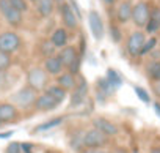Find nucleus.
Returning <instances> with one entry per match:
<instances>
[{"label":"nucleus","instance_id":"nucleus-1","mask_svg":"<svg viewBox=\"0 0 160 153\" xmlns=\"http://www.w3.org/2000/svg\"><path fill=\"white\" fill-rule=\"evenodd\" d=\"M36 92L33 89H30L28 85L18 90L14 95H11V104H14L16 107L19 109H32L35 106V101H36Z\"/></svg>","mask_w":160,"mask_h":153},{"label":"nucleus","instance_id":"nucleus-2","mask_svg":"<svg viewBox=\"0 0 160 153\" xmlns=\"http://www.w3.org/2000/svg\"><path fill=\"white\" fill-rule=\"evenodd\" d=\"M47 79L49 76L44 71V68H32L27 74V84L30 89H33L35 92H41L47 87Z\"/></svg>","mask_w":160,"mask_h":153},{"label":"nucleus","instance_id":"nucleus-3","mask_svg":"<svg viewBox=\"0 0 160 153\" xmlns=\"http://www.w3.org/2000/svg\"><path fill=\"white\" fill-rule=\"evenodd\" d=\"M108 142L110 139L101 131H98L96 128L83 133V148H105Z\"/></svg>","mask_w":160,"mask_h":153},{"label":"nucleus","instance_id":"nucleus-4","mask_svg":"<svg viewBox=\"0 0 160 153\" xmlns=\"http://www.w3.org/2000/svg\"><path fill=\"white\" fill-rule=\"evenodd\" d=\"M21 46V36L16 32H3L0 33V52L2 54H13Z\"/></svg>","mask_w":160,"mask_h":153},{"label":"nucleus","instance_id":"nucleus-5","mask_svg":"<svg viewBox=\"0 0 160 153\" xmlns=\"http://www.w3.org/2000/svg\"><path fill=\"white\" fill-rule=\"evenodd\" d=\"M149 14H151L149 5L146 2H138L135 7H132V16H130V19L133 21V24L137 27H146V24L149 21Z\"/></svg>","mask_w":160,"mask_h":153},{"label":"nucleus","instance_id":"nucleus-6","mask_svg":"<svg viewBox=\"0 0 160 153\" xmlns=\"http://www.w3.org/2000/svg\"><path fill=\"white\" fill-rule=\"evenodd\" d=\"M87 95H88V82L83 78H80L78 82L74 87L72 95H71V107L82 106L85 103V100H87Z\"/></svg>","mask_w":160,"mask_h":153},{"label":"nucleus","instance_id":"nucleus-7","mask_svg":"<svg viewBox=\"0 0 160 153\" xmlns=\"http://www.w3.org/2000/svg\"><path fill=\"white\" fill-rule=\"evenodd\" d=\"M0 11H2L3 18L7 19V22L13 27H19L22 24V13H19L18 10H14L8 0H0Z\"/></svg>","mask_w":160,"mask_h":153},{"label":"nucleus","instance_id":"nucleus-8","mask_svg":"<svg viewBox=\"0 0 160 153\" xmlns=\"http://www.w3.org/2000/svg\"><path fill=\"white\" fill-rule=\"evenodd\" d=\"M144 41H146V36H144L143 32H140V30L133 32L129 36V40H127V52H129V55L130 57H138Z\"/></svg>","mask_w":160,"mask_h":153},{"label":"nucleus","instance_id":"nucleus-9","mask_svg":"<svg viewBox=\"0 0 160 153\" xmlns=\"http://www.w3.org/2000/svg\"><path fill=\"white\" fill-rule=\"evenodd\" d=\"M60 14H61V21H63V24H64L66 29H71V30L77 29L78 19L74 14V11L71 10L69 3H66V2H61L60 3Z\"/></svg>","mask_w":160,"mask_h":153},{"label":"nucleus","instance_id":"nucleus-10","mask_svg":"<svg viewBox=\"0 0 160 153\" xmlns=\"http://www.w3.org/2000/svg\"><path fill=\"white\" fill-rule=\"evenodd\" d=\"M88 22H90V29H91L93 36H94L98 41L102 40V38H104V24H102V19H101L99 13L94 11V10H91V11L88 13Z\"/></svg>","mask_w":160,"mask_h":153},{"label":"nucleus","instance_id":"nucleus-11","mask_svg":"<svg viewBox=\"0 0 160 153\" xmlns=\"http://www.w3.org/2000/svg\"><path fill=\"white\" fill-rule=\"evenodd\" d=\"M58 104L60 103H57L50 95H47V93H41V95H38L36 96V101H35V109L36 111H39V112H49V111H53L55 107H58Z\"/></svg>","mask_w":160,"mask_h":153},{"label":"nucleus","instance_id":"nucleus-12","mask_svg":"<svg viewBox=\"0 0 160 153\" xmlns=\"http://www.w3.org/2000/svg\"><path fill=\"white\" fill-rule=\"evenodd\" d=\"M93 126H94L98 131H101L102 134H105L107 137H110V136H116V134H118V126H116L115 123H112L110 120L102 118V117L94 118V120H93Z\"/></svg>","mask_w":160,"mask_h":153},{"label":"nucleus","instance_id":"nucleus-13","mask_svg":"<svg viewBox=\"0 0 160 153\" xmlns=\"http://www.w3.org/2000/svg\"><path fill=\"white\" fill-rule=\"evenodd\" d=\"M57 57L60 58L63 68H69L80 55L77 54V49L74 46H64V47H61V51H60V54Z\"/></svg>","mask_w":160,"mask_h":153},{"label":"nucleus","instance_id":"nucleus-14","mask_svg":"<svg viewBox=\"0 0 160 153\" xmlns=\"http://www.w3.org/2000/svg\"><path fill=\"white\" fill-rule=\"evenodd\" d=\"M19 111L14 104L11 103H0V122L2 123H8V122H14L18 120Z\"/></svg>","mask_w":160,"mask_h":153},{"label":"nucleus","instance_id":"nucleus-15","mask_svg":"<svg viewBox=\"0 0 160 153\" xmlns=\"http://www.w3.org/2000/svg\"><path fill=\"white\" fill-rule=\"evenodd\" d=\"M63 65L60 62V58L57 55H52V57H47L44 60V71L47 74H53V76H58L63 73Z\"/></svg>","mask_w":160,"mask_h":153},{"label":"nucleus","instance_id":"nucleus-16","mask_svg":"<svg viewBox=\"0 0 160 153\" xmlns=\"http://www.w3.org/2000/svg\"><path fill=\"white\" fill-rule=\"evenodd\" d=\"M77 81H75V76L71 74V73H61L58 74V78H57V85H60L63 90H74Z\"/></svg>","mask_w":160,"mask_h":153},{"label":"nucleus","instance_id":"nucleus-17","mask_svg":"<svg viewBox=\"0 0 160 153\" xmlns=\"http://www.w3.org/2000/svg\"><path fill=\"white\" fill-rule=\"evenodd\" d=\"M146 32L148 33H155L160 30V8H152L149 14V21L146 24Z\"/></svg>","mask_w":160,"mask_h":153},{"label":"nucleus","instance_id":"nucleus-18","mask_svg":"<svg viewBox=\"0 0 160 153\" xmlns=\"http://www.w3.org/2000/svg\"><path fill=\"white\" fill-rule=\"evenodd\" d=\"M50 43L53 44V47H64L66 44H68V32L64 30V29H57L53 33H52V36H50Z\"/></svg>","mask_w":160,"mask_h":153},{"label":"nucleus","instance_id":"nucleus-19","mask_svg":"<svg viewBox=\"0 0 160 153\" xmlns=\"http://www.w3.org/2000/svg\"><path fill=\"white\" fill-rule=\"evenodd\" d=\"M96 87H98V95H102L104 98H108L110 95H113L116 92V89L107 81V78H101L96 81Z\"/></svg>","mask_w":160,"mask_h":153},{"label":"nucleus","instance_id":"nucleus-20","mask_svg":"<svg viewBox=\"0 0 160 153\" xmlns=\"http://www.w3.org/2000/svg\"><path fill=\"white\" fill-rule=\"evenodd\" d=\"M53 8H55V0H38L36 2V10L42 18H49L53 13Z\"/></svg>","mask_w":160,"mask_h":153},{"label":"nucleus","instance_id":"nucleus-21","mask_svg":"<svg viewBox=\"0 0 160 153\" xmlns=\"http://www.w3.org/2000/svg\"><path fill=\"white\" fill-rule=\"evenodd\" d=\"M44 93L50 95V96H52L57 103H60V104L66 100V95H68V92L63 90L60 85H47V87L44 89Z\"/></svg>","mask_w":160,"mask_h":153},{"label":"nucleus","instance_id":"nucleus-22","mask_svg":"<svg viewBox=\"0 0 160 153\" xmlns=\"http://www.w3.org/2000/svg\"><path fill=\"white\" fill-rule=\"evenodd\" d=\"M130 16H132V5H130L129 2H122V3L119 5L118 11H116L118 21H119L121 24H124V22H127V21L130 19Z\"/></svg>","mask_w":160,"mask_h":153},{"label":"nucleus","instance_id":"nucleus-23","mask_svg":"<svg viewBox=\"0 0 160 153\" xmlns=\"http://www.w3.org/2000/svg\"><path fill=\"white\" fill-rule=\"evenodd\" d=\"M146 74L148 78L152 81V82H157L160 81V60H154L148 65L146 68Z\"/></svg>","mask_w":160,"mask_h":153},{"label":"nucleus","instance_id":"nucleus-24","mask_svg":"<svg viewBox=\"0 0 160 153\" xmlns=\"http://www.w3.org/2000/svg\"><path fill=\"white\" fill-rule=\"evenodd\" d=\"M107 81H108L116 90L122 85V78L119 76V73L115 71L113 68H108V69H107Z\"/></svg>","mask_w":160,"mask_h":153},{"label":"nucleus","instance_id":"nucleus-25","mask_svg":"<svg viewBox=\"0 0 160 153\" xmlns=\"http://www.w3.org/2000/svg\"><path fill=\"white\" fill-rule=\"evenodd\" d=\"M61 123H63V117H55V118H50L49 122H46V123H42V125L36 126V128L33 129V133L47 131V129H52V128H55V126H58V125H61Z\"/></svg>","mask_w":160,"mask_h":153},{"label":"nucleus","instance_id":"nucleus-26","mask_svg":"<svg viewBox=\"0 0 160 153\" xmlns=\"http://www.w3.org/2000/svg\"><path fill=\"white\" fill-rule=\"evenodd\" d=\"M71 147L77 151H82L83 150V133L82 131H77L74 133L72 139H71Z\"/></svg>","mask_w":160,"mask_h":153},{"label":"nucleus","instance_id":"nucleus-27","mask_svg":"<svg viewBox=\"0 0 160 153\" xmlns=\"http://www.w3.org/2000/svg\"><path fill=\"white\" fill-rule=\"evenodd\" d=\"M155 46H157V38H149V40H146L144 44H143V47H141V51H140V55H146V54L152 52Z\"/></svg>","mask_w":160,"mask_h":153},{"label":"nucleus","instance_id":"nucleus-28","mask_svg":"<svg viewBox=\"0 0 160 153\" xmlns=\"http://www.w3.org/2000/svg\"><path fill=\"white\" fill-rule=\"evenodd\" d=\"M8 3H10L14 10H18L19 13H24V11H27V10H28L27 0H8Z\"/></svg>","mask_w":160,"mask_h":153},{"label":"nucleus","instance_id":"nucleus-29","mask_svg":"<svg viewBox=\"0 0 160 153\" xmlns=\"http://www.w3.org/2000/svg\"><path fill=\"white\" fill-rule=\"evenodd\" d=\"M133 92H135V95L143 101V103H146V104H149L151 103V96H149V93L143 89V87H138V85H135L133 87Z\"/></svg>","mask_w":160,"mask_h":153},{"label":"nucleus","instance_id":"nucleus-30","mask_svg":"<svg viewBox=\"0 0 160 153\" xmlns=\"http://www.w3.org/2000/svg\"><path fill=\"white\" fill-rule=\"evenodd\" d=\"M53 52H55V47H53V44H52L50 41H44V43L41 44V54H42L46 58H47V57H52Z\"/></svg>","mask_w":160,"mask_h":153},{"label":"nucleus","instance_id":"nucleus-31","mask_svg":"<svg viewBox=\"0 0 160 153\" xmlns=\"http://www.w3.org/2000/svg\"><path fill=\"white\" fill-rule=\"evenodd\" d=\"M11 65V57L8 54H2L0 52V73H3L5 69H8Z\"/></svg>","mask_w":160,"mask_h":153},{"label":"nucleus","instance_id":"nucleus-32","mask_svg":"<svg viewBox=\"0 0 160 153\" xmlns=\"http://www.w3.org/2000/svg\"><path fill=\"white\" fill-rule=\"evenodd\" d=\"M110 35H112V38H113L115 43H119V41H121V32H119L118 27L112 25V27H110Z\"/></svg>","mask_w":160,"mask_h":153},{"label":"nucleus","instance_id":"nucleus-33","mask_svg":"<svg viewBox=\"0 0 160 153\" xmlns=\"http://www.w3.org/2000/svg\"><path fill=\"white\" fill-rule=\"evenodd\" d=\"M69 7H71V10L74 11V14L77 16V19H82V13H80L78 3L75 2V0H69Z\"/></svg>","mask_w":160,"mask_h":153},{"label":"nucleus","instance_id":"nucleus-34","mask_svg":"<svg viewBox=\"0 0 160 153\" xmlns=\"http://www.w3.org/2000/svg\"><path fill=\"white\" fill-rule=\"evenodd\" d=\"M5 153H22V151H21V144L11 142V144L7 147V151H5Z\"/></svg>","mask_w":160,"mask_h":153},{"label":"nucleus","instance_id":"nucleus-35","mask_svg":"<svg viewBox=\"0 0 160 153\" xmlns=\"http://www.w3.org/2000/svg\"><path fill=\"white\" fill-rule=\"evenodd\" d=\"M80 153H110L107 148H83Z\"/></svg>","mask_w":160,"mask_h":153},{"label":"nucleus","instance_id":"nucleus-36","mask_svg":"<svg viewBox=\"0 0 160 153\" xmlns=\"http://www.w3.org/2000/svg\"><path fill=\"white\" fill-rule=\"evenodd\" d=\"M21 151L22 153H33V145L28 142H24V144H21Z\"/></svg>","mask_w":160,"mask_h":153},{"label":"nucleus","instance_id":"nucleus-37","mask_svg":"<svg viewBox=\"0 0 160 153\" xmlns=\"http://www.w3.org/2000/svg\"><path fill=\"white\" fill-rule=\"evenodd\" d=\"M152 92H154V95H155L157 98H160V81L152 82Z\"/></svg>","mask_w":160,"mask_h":153},{"label":"nucleus","instance_id":"nucleus-38","mask_svg":"<svg viewBox=\"0 0 160 153\" xmlns=\"http://www.w3.org/2000/svg\"><path fill=\"white\" fill-rule=\"evenodd\" d=\"M80 47H82V51H80V57L85 55V51H87V44H85V38L82 36V40H80Z\"/></svg>","mask_w":160,"mask_h":153},{"label":"nucleus","instance_id":"nucleus-39","mask_svg":"<svg viewBox=\"0 0 160 153\" xmlns=\"http://www.w3.org/2000/svg\"><path fill=\"white\" fill-rule=\"evenodd\" d=\"M14 134V131H5V133H0V139H8Z\"/></svg>","mask_w":160,"mask_h":153},{"label":"nucleus","instance_id":"nucleus-40","mask_svg":"<svg viewBox=\"0 0 160 153\" xmlns=\"http://www.w3.org/2000/svg\"><path fill=\"white\" fill-rule=\"evenodd\" d=\"M154 111H155V114H157V117L160 118V103H154Z\"/></svg>","mask_w":160,"mask_h":153},{"label":"nucleus","instance_id":"nucleus-41","mask_svg":"<svg viewBox=\"0 0 160 153\" xmlns=\"http://www.w3.org/2000/svg\"><path fill=\"white\" fill-rule=\"evenodd\" d=\"M110 153H129L126 148H122V147H118V148H115L113 151H110Z\"/></svg>","mask_w":160,"mask_h":153},{"label":"nucleus","instance_id":"nucleus-42","mask_svg":"<svg viewBox=\"0 0 160 153\" xmlns=\"http://www.w3.org/2000/svg\"><path fill=\"white\" fill-rule=\"evenodd\" d=\"M149 153H160V147H154V148H151Z\"/></svg>","mask_w":160,"mask_h":153},{"label":"nucleus","instance_id":"nucleus-43","mask_svg":"<svg viewBox=\"0 0 160 153\" xmlns=\"http://www.w3.org/2000/svg\"><path fill=\"white\" fill-rule=\"evenodd\" d=\"M104 3H107V5H112V3H115V0H102Z\"/></svg>","mask_w":160,"mask_h":153},{"label":"nucleus","instance_id":"nucleus-44","mask_svg":"<svg viewBox=\"0 0 160 153\" xmlns=\"http://www.w3.org/2000/svg\"><path fill=\"white\" fill-rule=\"evenodd\" d=\"M30 2H35V3H36V2H38V0H30Z\"/></svg>","mask_w":160,"mask_h":153},{"label":"nucleus","instance_id":"nucleus-45","mask_svg":"<svg viewBox=\"0 0 160 153\" xmlns=\"http://www.w3.org/2000/svg\"><path fill=\"white\" fill-rule=\"evenodd\" d=\"M0 125H2V122H0Z\"/></svg>","mask_w":160,"mask_h":153}]
</instances>
